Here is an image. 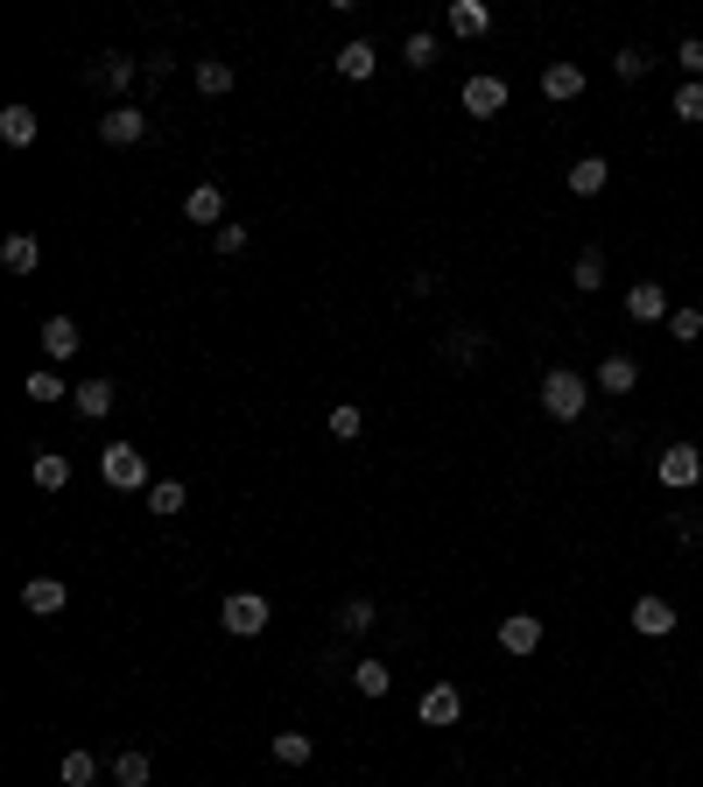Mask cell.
<instances>
[{"mask_svg": "<svg viewBox=\"0 0 703 787\" xmlns=\"http://www.w3.org/2000/svg\"><path fill=\"white\" fill-rule=\"evenodd\" d=\"M585 401H591V380L585 373H570V366L542 373V408L556 415V422H577V415H585Z\"/></svg>", "mask_w": 703, "mask_h": 787, "instance_id": "cell-1", "label": "cell"}, {"mask_svg": "<svg viewBox=\"0 0 703 787\" xmlns=\"http://www.w3.org/2000/svg\"><path fill=\"white\" fill-rule=\"evenodd\" d=\"M267 619H275V612H267V598H261V591H233V598L218 605V626H226L233 640H261V633H267Z\"/></svg>", "mask_w": 703, "mask_h": 787, "instance_id": "cell-2", "label": "cell"}, {"mask_svg": "<svg viewBox=\"0 0 703 787\" xmlns=\"http://www.w3.org/2000/svg\"><path fill=\"white\" fill-rule=\"evenodd\" d=\"M99 479H106L113 493H141L148 485V457L134 450V443H113V450H99Z\"/></svg>", "mask_w": 703, "mask_h": 787, "instance_id": "cell-3", "label": "cell"}, {"mask_svg": "<svg viewBox=\"0 0 703 787\" xmlns=\"http://www.w3.org/2000/svg\"><path fill=\"white\" fill-rule=\"evenodd\" d=\"M415 718H423L429 732H451V724L465 718V696H457V682H429L423 703H415Z\"/></svg>", "mask_w": 703, "mask_h": 787, "instance_id": "cell-4", "label": "cell"}, {"mask_svg": "<svg viewBox=\"0 0 703 787\" xmlns=\"http://www.w3.org/2000/svg\"><path fill=\"white\" fill-rule=\"evenodd\" d=\"M99 141H106V148H134V141H148V113L120 99L113 113H99Z\"/></svg>", "mask_w": 703, "mask_h": 787, "instance_id": "cell-5", "label": "cell"}, {"mask_svg": "<svg viewBox=\"0 0 703 787\" xmlns=\"http://www.w3.org/2000/svg\"><path fill=\"white\" fill-rule=\"evenodd\" d=\"M696 479H703V450H696V443H668V450H662V485H668V493H690Z\"/></svg>", "mask_w": 703, "mask_h": 787, "instance_id": "cell-6", "label": "cell"}, {"mask_svg": "<svg viewBox=\"0 0 703 787\" xmlns=\"http://www.w3.org/2000/svg\"><path fill=\"white\" fill-rule=\"evenodd\" d=\"M465 113L472 120H492V113H506V78H492V71H478V78H465Z\"/></svg>", "mask_w": 703, "mask_h": 787, "instance_id": "cell-7", "label": "cell"}, {"mask_svg": "<svg viewBox=\"0 0 703 787\" xmlns=\"http://www.w3.org/2000/svg\"><path fill=\"white\" fill-rule=\"evenodd\" d=\"M626 619H633L640 640H668V633H676V605L654 598V591H648V598H633V612H626Z\"/></svg>", "mask_w": 703, "mask_h": 787, "instance_id": "cell-8", "label": "cell"}, {"mask_svg": "<svg viewBox=\"0 0 703 787\" xmlns=\"http://www.w3.org/2000/svg\"><path fill=\"white\" fill-rule=\"evenodd\" d=\"M626 317H633V323L676 317V309H668V289H662V281H633V289H626Z\"/></svg>", "mask_w": 703, "mask_h": 787, "instance_id": "cell-9", "label": "cell"}, {"mask_svg": "<svg viewBox=\"0 0 703 787\" xmlns=\"http://www.w3.org/2000/svg\"><path fill=\"white\" fill-rule=\"evenodd\" d=\"M542 99H556V106H570V99H585V64H570V56H556V64L542 71Z\"/></svg>", "mask_w": 703, "mask_h": 787, "instance_id": "cell-10", "label": "cell"}, {"mask_svg": "<svg viewBox=\"0 0 703 787\" xmlns=\"http://www.w3.org/2000/svg\"><path fill=\"white\" fill-rule=\"evenodd\" d=\"M22 605H28L36 619H57V612L71 605V591L57 584V576H28V584H22Z\"/></svg>", "mask_w": 703, "mask_h": 787, "instance_id": "cell-11", "label": "cell"}, {"mask_svg": "<svg viewBox=\"0 0 703 787\" xmlns=\"http://www.w3.org/2000/svg\"><path fill=\"white\" fill-rule=\"evenodd\" d=\"M500 647H506V655H535V647H542V619H535V612L500 619Z\"/></svg>", "mask_w": 703, "mask_h": 787, "instance_id": "cell-12", "label": "cell"}, {"mask_svg": "<svg viewBox=\"0 0 703 787\" xmlns=\"http://www.w3.org/2000/svg\"><path fill=\"white\" fill-rule=\"evenodd\" d=\"M633 388H640V366L626 352H605L598 359V394H633Z\"/></svg>", "mask_w": 703, "mask_h": 787, "instance_id": "cell-13", "label": "cell"}, {"mask_svg": "<svg viewBox=\"0 0 703 787\" xmlns=\"http://www.w3.org/2000/svg\"><path fill=\"white\" fill-rule=\"evenodd\" d=\"M267 760H275V766H310V760H317V738H310V732H275V738H267Z\"/></svg>", "mask_w": 703, "mask_h": 787, "instance_id": "cell-14", "label": "cell"}, {"mask_svg": "<svg viewBox=\"0 0 703 787\" xmlns=\"http://www.w3.org/2000/svg\"><path fill=\"white\" fill-rule=\"evenodd\" d=\"M113 380H78V388H71V408L85 415V422H99V415H113Z\"/></svg>", "mask_w": 703, "mask_h": 787, "instance_id": "cell-15", "label": "cell"}, {"mask_svg": "<svg viewBox=\"0 0 703 787\" xmlns=\"http://www.w3.org/2000/svg\"><path fill=\"white\" fill-rule=\"evenodd\" d=\"M184 218H190V226H218V218H226V190H218V183H198L184 198Z\"/></svg>", "mask_w": 703, "mask_h": 787, "instance_id": "cell-16", "label": "cell"}, {"mask_svg": "<svg viewBox=\"0 0 703 787\" xmlns=\"http://www.w3.org/2000/svg\"><path fill=\"white\" fill-rule=\"evenodd\" d=\"M78 345H85L78 317H50V323H42V352H50V359H71Z\"/></svg>", "mask_w": 703, "mask_h": 787, "instance_id": "cell-17", "label": "cell"}, {"mask_svg": "<svg viewBox=\"0 0 703 787\" xmlns=\"http://www.w3.org/2000/svg\"><path fill=\"white\" fill-rule=\"evenodd\" d=\"M85 78H92V85H106V92H127V85L141 78V64H134V56H99V64L85 71Z\"/></svg>", "mask_w": 703, "mask_h": 787, "instance_id": "cell-18", "label": "cell"}, {"mask_svg": "<svg viewBox=\"0 0 703 787\" xmlns=\"http://www.w3.org/2000/svg\"><path fill=\"white\" fill-rule=\"evenodd\" d=\"M28 479H36L42 493H64V485H71V457H64V450H36V465H28Z\"/></svg>", "mask_w": 703, "mask_h": 787, "instance_id": "cell-19", "label": "cell"}, {"mask_svg": "<svg viewBox=\"0 0 703 787\" xmlns=\"http://www.w3.org/2000/svg\"><path fill=\"white\" fill-rule=\"evenodd\" d=\"M36 134H42L36 106H8V113H0V141H8V148H28Z\"/></svg>", "mask_w": 703, "mask_h": 787, "instance_id": "cell-20", "label": "cell"}, {"mask_svg": "<svg viewBox=\"0 0 703 787\" xmlns=\"http://www.w3.org/2000/svg\"><path fill=\"white\" fill-rule=\"evenodd\" d=\"M190 78H198L204 99H226L233 92V64H218V56H198V64H190Z\"/></svg>", "mask_w": 703, "mask_h": 787, "instance_id": "cell-21", "label": "cell"}, {"mask_svg": "<svg viewBox=\"0 0 703 787\" xmlns=\"http://www.w3.org/2000/svg\"><path fill=\"white\" fill-rule=\"evenodd\" d=\"M0 267H8V275H36V267H42V246L28 240V232H14V240L0 246Z\"/></svg>", "mask_w": 703, "mask_h": 787, "instance_id": "cell-22", "label": "cell"}, {"mask_svg": "<svg viewBox=\"0 0 703 787\" xmlns=\"http://www.w3.org/2000/svg\"><path fill=\"white\" fill-rule=\"evenodd\" d=\"M338 71H346V78H373V71H380V50H373L366 36H352L346 50H338Z\"/></svg>", "mask_w": 703, "mask_h": 787, "instance_id": "cell-23", "label": "cell"}, {"mask_svg": "<svg viewBox=\"0 0 703 787\" xmlns=\"http://www.w3.org/2000/svg\"><path fill=\"white\" fill-rule=\"evenodd\" d=\"M605 155H577L570 162V190H577V198H598V190H605Z\"/></svg>", "mask_w": 703, "mask_h": 787, "instance_id": "cell-24", "label": "cell"}, {"mask_svg": "<svg viewBox=\"0 0 703 787\" xmlns=\"http://www.w3.org/2000/svg\"><path fill=\"white\" fill-rule=\"evenodd\" d=\"M443 359H451V366H478V359H486V331H451V338H443Z\"/></svg>", "mask_w": 703, "mask_h": 787, "instance_id": "cell-25", "label": "cell"}, {"mask_svg": "<svg viewBox=\"0 0 703 787\" xmlns=\"http://www.w3.org/2000/svg\"><path fill=\"white\" fill-rule=\"evenodd\" d=\"M570 289H605V246H585V254H577V267H570Z\"/></svg>", "mask_w": 703, "mask_h": 787, "instance_id": "cell-26", "label": "cell"}, {"mask_svg": "<svg viewBox=\"0 0 703 787\" xmlns=\"http://www.w3.org/2000/svg\"><path fill=\"white\" fill-rule=\"evenodd\" d=\"M612 71H619L626 85H640V78H648V71H654V50H648V42H626V50L612 56Z\"/></svg>", "mask_w": 703, "mask_h": 787, "instance_id": "cell-27", "label": "cell"}, {"mask_svg": "<svg viewBox=\"0 0 703 787\" xmlns=\"http://www.w3.org/2000/svg\"><path fill=\"white\" fill-rule=\"evenodd\" d=\"M451 28H457V36H486V28H492V8H486V0H457V8H451Z\"/></svg>", "mask_w": 703, "mask_h": 787, "instance_id": "cell-28", "label": "cell"}, {"mask_svg": "<svg viewBox=\"0 0 703 787\" xmlns=\"http://www.w3.org/2000/svg\"><path fill=\"white\" fill-rule=\"evenodd\" d=\"M22 394H28V401H42V408H50V401H71V388H64V380L50 373V366H36V373L22 380Z\"/></svg>", "mask_w": 703, "mask_h": 787, "instance_id": "cell-29", "label": "cell"}, {"mask_svg": "<svg viewBox=\"0 0 703 787\" xmlns=\"http://www.w3.org/2000/svg\"><path fill=\"white\" fill-rule=\"evenodd\" d=\"M148 774H155L148 752H120V760H113V787H148Z\"/></svg>", "mask_w": 703, "mask_h": 787, "instance_id": "cell-30", "label": "cell"}, {"mask_svg": "<svg viewBox=\"0 0 703 787\" xmlns=\"http://www.w3.org/2000/svg\"><path fill=\"white\" fill-rule=\"evenodd\" d=\"M401 64H409V71H429V64H437V36H429V28H415V36L401 42Z\"/></svg>", "mask_w": 703, "mask_h": 787, "instance_id": "cell-31", "label": "cell"}, {"mask_svg": "<svg viewBox=\"0 0 703 787\" xmlns=\"http://www.w3.org/2000/svg\"><path fill=\"white\" fill-rule=\"evenodd\" d=\"M148 507H155V513H184V507H190L184 479H162V485H148Z\"/></svg>", "mask_w": 703, "mask_h": 787, "instance_id": "cell-32", "label": "cell"}, {"mask_svg": "<svg viewBox=\"0 0 703 787\" xmlns=\"http://www.w3.org/2000/svg\"><path fill=\"white\" fill-rule=\"evenodd\" d=\"M352 689H359V696H387V689H394V675H387L380 661H359V668H352Z\"/></svg>", "mask_w": 703, "mask_h": 787, "instance_id": "cell-33", "label": "cell"}, {"mask_svg": "<svg viewBox=\"0 0 703 787\" xmlns=\"http://www.w3.org/2000/svg\"><path fill=\"white\" fill-rule=\"evenodd\" d=\"M57 774H64V787H92L99 780V760H92V752H64V766H57Z\"/></svg>", "mask_w": 703, "mask_h": 787, "instance_id": "cell-34", "label": "cell"}, {"mask_svg": "<svg viewBox=\"0 0 703 787\" xmlns=\"http://www.w3.org/2000/svg\"><path fill=\"white\" fill-rule=\"evenodd\" d=\"M373 619H380V612H373V598H346V605H338V626H346V633H366Z\"/></svg>", "mask_w": 703, "mask_h": 787, "instance_id": "cell-35", "label": "cell"}, {"mask_svg": "<svg viewBox=\"0 0 703 787\" xmlns=\"http://www.w3.org/2000/svg\"><path fill=\"white\" fill-rule=\"evenodd\" d=\"M668 338H676V345H696L703 338V309H676V317H668Z\"/></svg>", "mask_w": 703, "mask_h": 787, "instance_id": "cell-36", "label": "cell"}, {"mask_svg": "<svg viewBox=\"0 0 703 787\" xmlns=\"http://www.w3.org/2000/svg\"><path fill=\"white\" fill-rule=\"evenodd\" d=\"M359 429H366V415H359L352 401H338V408H331V436H338V443H352Z\"/></svg>", "mask_w": 703, "mask_h": 787, "instance_id": "cell-37", "label": "cell"}, {"mask_svg": "<svg viewBox=\"0 0 703 787\" xmlns=\"http://www.w3.org/2000/svg\"><path fill=\"white\" fill-rule=\"evenodd\" d=\"M676 120H682V127L703 120V85H682V92H676Z\"/></svg>", "mask_w": 703, "mask_h": 787, "instance_id": "cell-38", "label": "cell"}, {"mask_svg": "<svg viewBox=\"0 0 703 787\" xmlns=\"http://www.w3.org/2000/svg\"><path fill=\"white\" fill-rule=\"evenodd\" d=\"M676 64L690 71V85H703V36H682V50H676Z\"/></svg>", "mask_w": 703, "mask_h": 787, "instance_id": "cell-39", "label": "cell"}, {"mask_svg": "<svg viewBox=\"0 0 703 787\" xmlns=\"http://www.w3.org/2000/svg\"><path fill=\"white\" fill-rule=\"evenodd\" d=\"M212 246H218V254H247V226H218Z\"/></svg>", "mask_w": 703, "mask_h": 787, "instance_id": "cell-40", "label": "cell"}]
</instances>
